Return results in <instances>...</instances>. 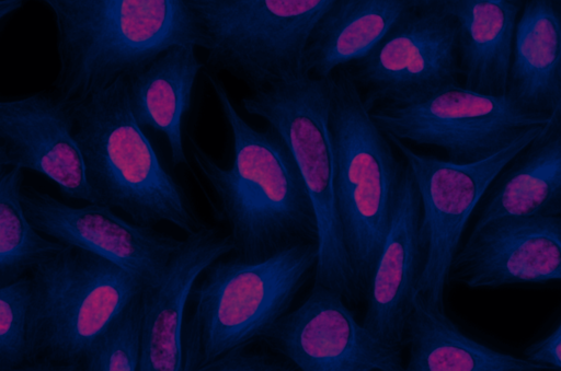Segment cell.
<instances>
[{
  "mask_svg": "<svg viewBox=\"0 0 561 371\" xmlns=\"http://www.w3.org/2000/svg\"><path fill=\"white\" fill-rule=\"evenodd\" d=\"M410 9L408 0H335L309 38L307 72L327 78L360 60Z\"/></svg>",
  "mask_w": 561,
  "mask_h": 371,
  "instance_id": "22",
  "label": "cell"
},
{
  "mask_svg": "<svg viewBox=\"0 0 561 371\" xmlns=\"http://www.w3.org/2000/svg\"><path fill=\"white\" fill-rule=\"evenodd\" d=\"M301 371H403L402 349L358 323L339 291L313 282L306 300L260 337Z\"/></svg>",
  "mask_w": 561,
  "mask_h": 371,
  "instance_id": "12",
  "label": "cell"
},
{
  "mask_svg": "<svg viewBox=\"0 0 561 371\" xmlns=\"http://www.w3.org/2000/svg\"><path fill=\"white\" fill-rule=\"evenodd\" d=\"M25 213L44 235L102 256L154 289L183 240L127 221L111 206L72 207L34 187L22 188Z\"/></svg>",
  "mask_w": 561,
  "mask_h": 371,
  "instance_id": "13",
  "label": "cell"
},
{
  "mask_svg": "<svg viewBox=\"0 0 561 371\" xmlns=\"http://www.w3.org/2000/svg\"><path fill=\"white\" fill-rule=\"evenodd\" d=\"M371 116L387 135L440 148L458 163L488 158L549 119L523 111L507 95L483 94L460 83L415 104L377 107Z\"/></svg>",
  "mask_w": 561,
  "mask_h": 371,
  "instance_id": "10",
  "label": "cell"
},
{
  "mask_svg": "<svg viewBox=\"0 0 561 371\" xmlns=\"http://www.w3.org/2000/svg\"><path fill=\"white\" fill-rule=\"evenodd\" d=\"M31 278L0 286V371L21 370L26 359Z\"/></svg>",
  "mask_w": 561,
  "mask_h": 371,
  "instance_id": "26",
  "label": "cell"
},
{
  "mask_svg": "<svg viewBox=\"0 0 561 371\" xmlns=\"http://www.w3.org/2000/svg\"><path fill=\"white\" fill-rule=\"evenodd\" d=\"M450 280L471 289L561 281V216H504L473 227Z\"/></svg>",
  "mask_w": 561,
  "mask_h": 371,
  "instance_id": "14",
  "label": "cell"
},
{
  "mask_svg": "<svg viewBox=\"0 0 561 371\" xmlns=\"http://www.w3.org/2000/svg\"><path fill=\"white\" fill-rule=\"evenodd\" d=\"M493 1H503V2H511L516 4H523L525 0H493Z\"/></svg>",
  "mask_w": 561,
  "mask_h": 371,
  "instance_id": "32",
  "label": "cell"
},
{
  "mask_svg": "<svg viewBox=\"0 0 561 371\" xmlns=\"http://www.w3.org/2000/svg\"><path fill=\"white\" fill-rule=\"evenodd\" d=\"M405 371H548V367L484 345L465 334L419 293L404 332Z\"/></svg>",
  "mask_w": 561,
  "mask_h": 371,
  "instance_id": "19",
  "label": "cell"
},
{
  "mask_svg": "<svg viewBox=\"0 0 561 371\" xmlns=\"http://www.w3.org/2000/svg\"><path fill=\"white\" fill-rule=\"evenodd\" d=\"M206 63L251 92L307 74L309 38L335 0H185Z\"/></svg>",
  "mask_w": 561,
  "mask_h": 371,
  "instance_id": "8",
  "label": "cell"
},
{
  "mask_svg": "<svg viewBox=\"0 0 561 371\" xmlns=\"http://www.w3.org/2000/svg\"><path fill=\"white\" fill-rule=\"evenodd\" d=\"M232 136V162L220 166L196 142L194 161L217 200L233 254L260 262L291 246L319 241L316 211L296 164L271 126L256 129L237 111L220 79L207 74Z\"/></svg>",
  "mask_w": 561,
  "mask_h": 371,
  "instance_id": "1",
  "label": "cell"
},
{
  "mask_svg": "<svg viewBox=\"0 0 561 371\" xmlns=\"http://www.w3.org/2000/svg\"><path fill=\"white\" fill-rule=\"evenodd\" d=\"M523 353L525 358L550 370H561V316L548 335L529 344Z\"/></svg>",
  "mask_w": 561,
  "mask_h": 371,
  "instance_id": "28",
  "label": "cell"
},
{
  "mask_svg": "<svg viewBox=\"0 0 561 371\" xmlns=\"http://www.w3.org/2000/svg\"><path fill=\"white\" fill-rule=\"evenodd\" d=\"M75 103L55 92L0 101V167L37 172L67 198L95 202L75 137Z\"/></svg>",
  "mask_w": 561,
  "mask_h": 371,
  "instance_id": "15",
  "label": "cell"
},
{
  "mask_svg": "<svg viewBox=\"0 0 561 371\" xmlns=\"http://www.w3.org/2000/svg\"><path fill=\"white\" fill-rule=\"evenodd\" d=\"M23 169L0 167V286L25 276L65 244L44 237L22 202Z\"/></svg>",
  "mask_w": 561,
  "mask_h": 371,
  "instance_id": "24",
  "label": "cell"
},
{
  "mask_svg": "<svg viewBox=\"0 0 561 371\" xmlns=\"http://www.w3.org/2000/svg\"><path fill=\"white\" fill-rule=\"evenodd\" d=\"M73 131L95 202L144 225L169 222L188 234L202 224L136 120L127 78L76 102Z\"/></svg>",
  "mask_w": 561,
  "mask_h": 371,
  "instance_id": "3",
  "label": "cell"
},
{
  "mask_svg": "<svg viewBox=\"0 0 561 371\" xmlns=\"http://www.w3.org/2000/svg\"><path fill=\"white\" fill-rule=\"evenodd\" d=\"M506 95L523 111L547 118L557 107L561 98V0L523 2Z\"/></svg>",
  "mask_w": 561,
  "mask_h": 371,
  "instance_id": "18",
  "label": "cell"
},
{
  "mask_svg": "<svg viewBox=\"0 0 561 371\" xmlns=\"http://www.w3.org/2000/svg\"><path fill=\"white\" fill-rule=\"evenodd\" d=\"M250 344L237 346L205 364L201 371H296L284 356L271 350L249 349Z\"/></svg>",
  "mask_w": 561,
  "mask_h": 371,
  "instance_id": "27",
  "label": "cell"
},
{
  "mask_svg": "<svg viewBox=\"0 0 561 371\" xmlns=\"http://www.w3.org/2000/svg\"><path fill=\"white\" fill-rule=\"evenodd\" d=\"M561 128V98L549 117L548 123L541 127L539 134L545 135Z\"/></svg>",
  "mask_w": 561,
  "mask_h": 371,
  "instance_id": "31",
  "label": "cell"
},
{
  "mask_svg": "<svg viewBox=\"0 0 561 371\" xmlns=\"http://www.w3.org/2000/svg\"><path fill=\"white\" fill-rule=\"evenodd\" d=\"M46 7L56 28L54 92L80 102L128 78L178 44L199 36L185 0H27Z\"/></svg>",
  "mask_w": 561,
  "mask_h": 371,
  "instance_id": "2",
  "label": "cell"
},
{
  "mask_svg": "<svg viewBox=\"0 0 561 371\" xmlns=\"http://www.w3.org/2000/svg\"><path fill=\"white\" fill-rule=\"evenodd\" d=\"M366 106H405L459 83L458 28L447 11L410 9L364 58L346 67Z\"/></svg>",
  "mask_w": 561,
  "mask_h": 371,
  "instance_id": "11",
  "label": "cell"
},
{
  "mask_svg": "<svg viewBox=\"0 0 561 371\" xmlns=\"http://www.w3.org/2000/svg\"><path fill=\"white\" fill-rule=\"evenodd\" d=\"M27 2V0H0V20L4 21Z\"/></svg>",
  "mask_w": 561,
  "mask_h": 371,
  "instance_id": "30",
  "label": "cell"
},
{
  "mask_svg": "<svg viewBox=\"0 0 561 371\" xmlns=\"http://www.w3.org/2000/svg\"><path fill=\"white\" fill-rule=\"evenodd\" d=\"M473 227L504 216H561V128L540 135L499 174Z\"/></svg>",
  "mask_w": 561,
  "mask_h": 371,
  "instance_id": "23",
  "label": "cell"
},
{
  "mask_svg": "<svg viewBox=\"0 0 561 371\" xmlns=\"http://www.w3.org/2000/svg\"><path fill=\"white\" fill-rule=\"evenodd\" d=\"M196 45H174L146 67L127 78L134 116L141 127L164 135L172 163H187L182 136L183 117L188 111L196 78L203 63Z\"/></svg>",
  "mask_w": 561,
  "mask_h": 371,
  "instance_id": "21",
  "label": "cell"
},
{
  "mask_svg": "<svg viewBox=\"0 0 561 371\" xmlns=\"http://www.w3.org/2000/svg\"><path fill=\"white\" fill-rule=\"evenodd\" d=\"M335 199L358 301L365 299L390 228L405 166L347 68L332 76Z\"/></svg>",
  "mask_w": 561,
  "mask_h": 371,
  "instance_id": "5",
  "label": "cell"
},
{
  "mask_svg": "<svg viewBox=\"0 0 561 371\" xmlns=\"http://www.w3.org/2000/svg\"><path fill=\"white\" fill-rule=\"evenodd\" d=\"M332 80L307 73L252 91L242 106L282 136L302 176L319 229L313 282L339 291L348 305H355L359 301L335 199Z\"/></svg>",
  "mask_w": 561,
  "mask_h": 371,
  "instance_id": "7",
  "label": "cell"
},
{
  "mask_svg": "<svg viewBox=\"0 0 561 371\" xmlns=\"http://www.w3.org/2000/svg\"><path fill=\"white\" fill-rule=\"evenodd\" d=\"M520 8L493 0L451 2L447 12L457 23L463 86L488 95H506Z\"/></svg>",
  "mask_w": 561,
  "mask_h": 371,
  "instance_id": "20",
  "label": "cell"
},
{
  "mask_svg": "<svg viewBox=\"0 0 561 371\" xmlns=\"http://www.w3.org/2000/svg\"><path fill=\"white\" fill-rule=\"evenodd\" d=\"M26 359L21 371H81L89 349L144 285L89 251L64 245L30 271Z\"/></svg>",
  "mask_w": 561,
  "mask_h": 371,
  "instance_id": "4",
  "label": "cell"
},
{
  "mask_svg": "<svg viewBox=\"0 0 561 371\" xmlns=\"http://www.w3.org/2000/svg\"><path fill=\"white\" fill-rule=\"evenodd\" d=\"M421 201L405 163L394 211L365 295L362 324L382 343L402 349L412 299L425 264Z\"/></svg>",
  "mask_w": 561,
  "mask_h": 371,
  "instance_id": "16",
  "label": "cell"
},
{
  "mask_svg": "<svg viewBox=\"0 0 561 371\" xmlns=\"http://www.w3.org/2000/svg\"><path fill=\"white\" fill-rule=\"evenodd\" d=\"M144 320L145 290L117 314L93 343L81 371H139Z\"/></svg>",
  "mask_w": 561,
  "mask_h": 371,
  "instance_id": "25",
  "label": "cell"
},
{
  "mask_svg": "<svg viewBox=\"0 0 561 371\" xmlns=\"http://www.w3.org/2000/svg\"><path fill=\"white\" fill-rule=\"evenodd\" d=\"M318 260V243H301L260 262L216 260L195 288V310L183 329V371L259 340L283 314Z\"/></svg>",
  "mask_w": 561,
  "mask_h": 371,
  "instance_id": "6",
  "label": "cell"
},
{
  "mask_svg": "<svg viewBox=\"0 0 561 371\" xmlns=\"http://www.w3.org/2000/svg\"><path fill=\"white\" fill-rule=\"evenodd\" d=\"M233 253L229 234L201 224L187 234L169 262L161 282L145 290L142 356L139 371H183L186 303L199 275Z\"/></svg>",
  "mask_w": 561,
  "mask_h": 371,
  "instance_id": "17",
  "label": "cell"
},
{
  "mask_svg": "<svg viewBox=\"0 0 561 371\" xmlns=\"http://www.w3.org/2000/svg\"><path fill=\"white\" fill-rule=\"evenodd\" d=\"M412 9L447 11L454 0H408Z\"/></svg>",
  "mask_w": 561,
  "mask_h": 371,
  "instance_id": "29",
  "label": "cell"
},
{
  "mask_svg": "<svg viewBox=\"0 0 561 371\" xmlns=\"http://www.w3.org/2000/svg\"><path fill=\"white\" fill-rule=\"evenodd\" d=\"M540 129L534 127L496 153L467 163L421 154L405 141L388 135L419 192L426 255L416 293L432 306L445 310L451 265L471 215L499 174Z\"/></svg>",
  "mask_w": 561,
  "mask_h": 371,
  "instance_id": "9",
  "label": "cell"
}]
</instances>
